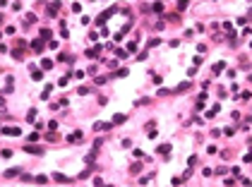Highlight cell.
<instances>
[{
	"label": "cell",
	"mask_w": 252,
	"mask_h": 187,
	"mask_svg": "<svg viewBox=\"0 0 252 187\" xmlns=\"http://www.w3.org/2000/svg\"><path fill=\"white\" fill-rule=\"evenodd\" d=\"M158 43H161V39H151V41L147 43V48H154V46H158Z\"/></svg>",
	"instance_id": "484cf974"
},
{
	"label": "cell",
	"mask_w": 252,
	"mask_h": 187,
	"mask_svg": "<svg viewBox=\"0 0 252 187\" xmlns=\"http://www.w3.org/2000/svg\"><path fill=\"white\" fill-rule=\"evenodd\" d=\"M108 187H113V185H108Z\"/></svg>",
	"instance_id": "8d00e7d4"
},
{
	"label": "cell",
	"mask_w": 252,
	"mask_h": 187,
	"mask_svg": "<svg viewBox=\"0 0 252 187\" xmlns=\"http://www.w3.org/2000/svg\"><path fill=\"white\" fill-rule=\"evenodd\" d=\"M156 151L161 154V156H168V151H171V144H158V149Z\"/></svg>",
	"instance_id": "8fae6325"
},
{
	"label": "cell",
	"mask_w": 252,
	"mask_h": 187,
	"mask_svg": "<svg viewBox=\"0 0 252 187\" xmlns=\"http://www.w3.org/2000/svg\"><path fill=\"white\" fill-rule=\"evenodd\" d=\"M29 70H31V79H34V82H41V79H43V72L36 67V65H31Z\"/></svg>",
	"instance_id": "3957f363"
},
{
	"label": "cell",
	"mask_w": 252,
	"mask_h": 187,
	"mask_svg": "<svg viewBox=\"0 0 252 187\" xmlns=\"http://www.w3.org/2000/svg\"><path fill=\"white\" fill-rule=\"evenodd\" d=\"M36 139H39V132H31V134H29V144H31V142H36Z\"/></svg>",
	"instance_id": "d6a6232c"
},
{
	"label": "cell",
	"mask_w": 252,
	"mask_h": 187,
	"mask_svg": "<svg viewBox=\"0 0 252 187\" xmlns=\"http://www.w3.org/2000/svg\"><path fill=\"white\" fill-rule=\"evenodd\" d=\"M125 120H127V115H125V113H118V115L113 118V125H120V122H125Z\"/></svg>",
	"instance_id": "5bb4252c"
},
{
	"label": "cell",
	"mask_w": 252,
	"mask_h": 187,
	"mask_svg": "<svg viewBox=\"0 0 252 187\" xmlns=\"http://www.w3.org/2000/svg\"><path fill=\"white\" fill-rule=\"evenodd\" d=\"M0 36H3V34H0Z\"/></svg>",
	"instance_id": "f35d334b"
},
{
	"label": "cell",
	"mask_w": 252,
	"mask_h": 187,
	"mask_svg": "<svg viewBox=\"0 0 252 187\" xmlns=\"http://www.w3.org/2000/svg\"><path fill=\"white\" fill-rule=\"evenodd\" d=\"M31 48H34L36 53H41V50H43V39H34V41H31Z\"/></svg>",
	"instance_id": "ba28073f"
},
{
	"label": "cell",
	"mask_w": 252,
	"mask_h": 187,
	"mask_svg": "<svg viewBox=\"0 0 252 187\" xmlns=\"http://www.w3.org/2000/svg\"><path fill=\"white\" fill-rule=\"evenodd\" d=\"M24 151H27V154H34V156H41V154H43V149H41V146H31V144H27V146H24Z\"/></svg>",
	"instance_id": "277c9868"
},
{
	"label": "cell",
	"mask_w": 252,
	"mask_h": 187,
	"mask_svg": "<svg viewBox=\"0 0 252 187\" xmlns=\"http://www.w3.org/2000/svg\"><path fill=\"white\" fill-rule=\"evenodd\" d=\"M115 55H118L120 60H125V58H127V50H122V48H118V50H115Z\"/></svg>",
	"instance_id": "ffe728a7"
},
{
	"label": "cell",
	"mask_w": 252,
	"mask_h": 187,
	"mask_svg": "<svg viewBox=\"0 0 252 187\" xmlns=\"http://www.w3.org/2000/svg\"><path fill=\"white\" fill-rule=\"evenodd\" d=\"M82 132H79V129H77V132H72V134H67V142H72V144H77V142H82Z\"/></svg>",
	"instance_id": "8992f818"
},
{
	"label": "cell",
	"mask_w": 252,
	"mask_h": 187,
	"mask_svg": "<svg viewBox=\"0 0 252 187\" xmlns=\"http://www.w3.org/2000/svg\"><path fill=\"white\" fill-rule=\"evenodd\" d=\"M190 3H187V0H178V10H185Z\"/></svg>",
	"instance_id": "d4e9b609"
},
{
	"label": "cell",
	"mask_w": 252,
	"mask_h": 187,
	"mask_svg": "<svg viewBox=\"0 0 252 187\" xmlns=\"http://www.w3.org/2000/svg\"><path fill=\"white\" fill-rule=\"evenodd\" d=\"M50 36H53V34H50L48 29H41V39H43V41H50Z\"/></svg>",
	"instance_id": "ac0fdd59"
},
{
	"label": "cell",
	"mask_w": 252,
	"mask_h": 187,
	"mask_svg": "<svg viewBox=\"0 0 252 187\" xmlns=\"http://www.w3.org/2000/svg\"><path fill=\"white\" fill-rule=\"evenodd\" d=\"M127 74H130V70H127V67H122V70H118L115 77H127Z\"/></svg>",
	"instance_id": "603a6c76"
},
{
	"label": "cell",
	"mask_w": 252,
	"mask_h": 187,
	"mask_svg": "<svg viewBox=\"0 0 252 187\" xmlns=\"http://www.w3.org/2000/svg\"><path fill=\"white\" fill-rule=\"evenodd\" d=\"M156 3H158V0H156Z\"/></svg>",
	"instance_id": "74e56055"
},
{
	"label": "cell",
	"mask_w": 252,
	"mask_h": 187,
	"mask_svg": "<svg viewBox=\"0 0 252 187\" xmlns=\"http://www.w3.org/2000/svg\"><path fill=\"white\" fill-rule=\"evenodd\" d=\"M243 161H245V163H252V151H250V154H245V156H243Z\"/></svg>",
	"instance_id": "e575fe53"
},
{
	"label": "cell",
	"mask_w": 252,
	"mask_h": 187,
	"mask_svg": "<svg viewBox=\"0 0 252 187\" xmlns=\"http://www.w3.org/2000/svg\"><path fill=\"white\" fill-rule=\"evenodd\" d=\"M36 182H39V185H46L48 178H46V175H36Z\"/></svg>",
	"instance_id": "cb8c5ba5"
},
{
	"label": "cell",
	"mask_w": 252,
	"mask_h": 187,
	"mask_svg": "<svg viewBox=\"0 0 252 187\" xmlns=\"http://www.w3.org/2000/svg\"><path fill=\"white\" fill-rule=\"evenodd\" d=\"M151 79H154V84H161V82H163V77H161V74H154Z\"/></svg>",
	"instance_id": "1f68e13d"
},
{
	"label": "cell",
	"mask_w": 252,
	"mask_h": 187,
	"mask_svg": "<svg viewBox=\"0 0 252 187\" xmlns=\"http://www.w3.org/2000/svg\"><path fill=\"white\" fill-rule=\"evenodd\" d=\"M250 46H252V43H250Z\"/></svg>",
	"instance_id": "ab89813d"
},
{
	"label": "cell",
	"mask_w": 252,
	"mask_h": 187,
	"mask_svg": "<svg viewBox=\"0 0 252 187\" xmlns=\"http://www.w3.org/2000/svg\"><path fill=\"white\" fill-rule=\"evenodd\" d=\"M27 120H29V122H34V120H36V110H34V108L27 113Z\"/></svg>",
	"instance_id": "7402d4cb"
},
{
	"label": "cell",
	"mask_w": 252,
	"mask_h": 187,
	"mask_svg": "<svg viewBox=\"0 0 252 187\" xmlns=\"http://www.w3.org/2000/svg\"><path fill=\"white\" fill-rule=\"evenodd\" d=\"M67 82H70V77H67V74H65V77H60V82H58V84H60V86H65Z\"/></svg>",
	"instance_id": "836d02e7"
},
{
	"label": "cell",
	"mask_w": 252,
	"mask_h": 187,
	"mask_svg": "<svg viewBox=\"0 0 252 187\" xmlns=\"http://www.w3.org/2000/svg\"><path fill=\"white\" fill-rule=\"evenodd\" d=\"M19 175V168H10V170H5V178H17Z\"/></svg>",
	"instance_id": "2e32d148"
},
{
	"label": "cell",
	"mask_w": 252,
	"mask_h": 187,
	"mask_svg": "<svg viewBox=\"0 0 252 187\" xmlns=\"http://www.w3.org/2000/svg\"><path fill=\"white\" fill-rule=\"evenodd\" d=\"M115 12H118V7H108V10H103V12L96 17V24H99V27H103V24H106V19H108V17H113Z\"/></svg>",
	"instance_id": "6da1fadb"
},
{
	"label": "cell",
	"mask_w": 252,
	"mask_h": 187,
	"mask_svg": "<svg viewBox=\"0 0 252 187\" xmlns=\"http://www.w3.org/2000/svg\"><path fill=\"white\" fill-rule=\"evenodd\" d=\"M223 70H226V63H223V60H221V63H216V65H214V74H221V72H223Z\"/></svg>",
	"instance_id": "7c38bea8"
},
{
	"label": "cell",
	"mask_w": 252,
	"mask_h": 187,
	"mask_svg": "<svg viewBox=\"0 0 252 187\" xmlns=\"http://www.w3.org/2000/svg\"><path fill=\"white\" fill-rule=\"evenodd\" d=\"M190 89V82H183V84H178L175 86V94H180V91H187Z\"/></svg>",
	"instance_id": "e0dca14e"
},
{
	"label": "cell",
	"mask_w": 252,
	"mask_h": 187,
	"mask_svg": "<svg viewBox=\"0 0 252 187\" xmlns=\"http://www.w3.org/2000/svg\"><path fill=\"white\" fill-rule=\"evenodd\" d=\"M0 156H3V158H10V156H12V151H10V149H3V151H0Z\"/></svg>",
	"instance_id": "83f0119b"
},
{
	"label": "cell",
	"mask_w": 252,
	"mask_h": 187,
	"mask_svg": "<svg viewBox=\"0 0 252 187\" xmlns=\"http://www.w3.org/2000/svg\"><path fill=\"white\" fill-rule=\"evenodd\" d=\"M50 67H53V60H50V58H43V60H41V70H50Z\"/></svg>",
	"instance_id": "9a60e30c"
},
{
	"label": "cell",
	"mask_w": 252,
	"mask_h": 187,
	"mask_svg": "<svg viewBox=\"0 0 252 187\" xmlns=\"http://www.w3.org/2000/svg\"><path fill=\"white\" fill-rule=\"evenodd\" d=\"M53 89H55V86H53L50 82H48V84L43 86V94H41V99H43V101H48V96H50V94H53Z\"/></svg>",
	"instance_id": "52a82bcc"
},
{
	"label": "cell",
	"mask_w": 252,
	"mask_h": 187,
	"mask_svg": "<svg viewBox=\"0 0 252 187\" xmlns=\"http://www.w3.org/2000/svg\"><path fill=\"white\" fill-rule=\"evenodd\" d=\"M0 132L7 134V137H19V134H22V129H19V127H3Z\"/></svg>",
	"instance_id": "7a4b0ae2"
},
{
	"label": "cell",
	"mask_w": 252,
	"mask_h": 187,
	"mask_svg": "<svg viewBox=\"0 0 252 187\" xmlns=\"http://www.w3.org/2000/svg\"><path fill=\"white\" fill-rule=\"evenodd\" d=\"M34 22H36V14L29 12V14H27V24H34Z\"/></svg>",
	"instance_id": "f546056e"
},
{
	"label": "cell",
	"mask_w": 252,
	"mask_h": 187,
	"mask_svg": "<svg viewBox=\"0 0 252 187\" xmlns=\"http://www.w3.org/2000/svg\"><path fill=\"white\" fill-rule=\"evenodd\" d=\"M94 187H103V182H101V178H96V180H94Z\"/></svg>",
	"instance_id": "d590c367"
},
{
	"label": "cell",
	"mask_w": 252,
	"mask_h": 187,
	"mask_svg": "<svg viewBox=\"0 0 252 187\" xmlns=\"http://www.w3.org/2000/svg\"><path fill=\"white\" fill-rule=\"evenodd\" d=\"M22 48H24V46H17V48L12 50V58H14V60H22V58H24V50H22Z\"/></svg>",
	"instance_id": "9c48e42d"
},
{
	"label": "cell",
	"mask_w": 252,
	"mask_h": 187,
	"mask_svg": "<svg viewBox=\"0 0 252 187\" xmlns=\"http://www.w3.org/2000/svg\"><path fill=\"white\" fill-rule=\"evenodd\" d=\"M219 110H221V106H214V108H211V110H209V113H207V118H214V115H216V113H219Z\"/></svg>",
	"instance_id": "44dd1931"
},
{
	"label": "cell",
	"mask_w": 252,
	"mask_h": 187,
	"mask_svg": "<svg viewBox=\"0 0 252 187\" xmlns=\"http://www.w3.org/2000/svg\"><path fill=\"white\" fill-rule=\"evenodd\" d=\"M58 10H60V0H53V3L48 5V14H50V17H55V14H58Z\"/></svg>",
	"instance_id": "5b68a950"
},
{
	"label": "cell",
	"mask_w": 252,
	"mask_h": 187,
	"mask_svg": "<svg viewBox=\"0 0 252 187\" xmlns=\"http://www.w3.org/2000/svg\"><path fill=\"white\" fill-rule=\"evenodd\" d=\"M125 50H127V53H135V50H137V41H130V43H127V48H125Z\"/></svg>",
	"instance_id": "d6986e66"
},
{
	"label": "cell",
	"mask_w": 252,
	"mask_h": 187,
	"mask_svg": "<svg viewBox=\"0 0 252 187\" xmlns=\"http://www.w3.org/2000/svg\"><path fill=\"white\" fill-rule=\"evenodd\" d=\"M53 180H55V182H63V185H67V182H70V178H67V175H63V173H53Z\"/></svg>",
	"instance_id": "30bf717a"
},
{
	"label": "cell",
	"mask_w": 252,
	"mask_h": 187,
	"mask_svg": "<svg viewBox=\"0 0 252 187\" xmlns=\"http://www.w3.org/2000/svg\"><path fill=\"white\" fill-rule=\"evenodd\" d=\"M168 94H173L171 89H158V96H168Z\"/></svg>",
	"instance_id": "4dcf8cb0"
},
{
	"label": "cell",
	"mask_w": 252,
	"mask_h": 187,
	"mask_svg": "<svg viewBox=\"0 0 252 187\" xmlns=\"http://www.w3.org/2000/svg\"><path fill=\"white\" fill-rule=\"evenodd\" d=\"M139 170H142V163H132L130 165V175H139Z\"/></svg>",
	"instance_id": "4fadbf2b"
},
{
	"label": "cell",
	"mask_w": 252,
	"mask_h": 187,
	"mask_svg": "<svg viewBox=\"0 0 252 187\" xmlns=\"http://www.w3.org/2000/svg\"><path fill=\"white\" fill-rule=\"evenodd\" d=\"M223 134H226V137H233V134H235V129H233V127H226Z\"/></svg>",
	"instance_id": "4316f807"
},
{
	"label": "cell",
	"mask_w": 252,
	"mask_h": 187,
	"mask_svg": "<svg viewBox=\"0 0 252 187\" xmlns=\"http://www.w3.org/2000/svg\"><path fill=\"white\" fill-rule=\"evenodd\" d=\"M154 12H158V14H161V12H163V5H161V0H158V3L154 5Z\"/></svg>",
	"instance_id": "f1b7e54d"
}]
</instances>
